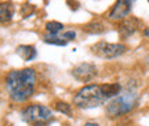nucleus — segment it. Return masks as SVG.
Masks as SVG:
<instances>
[{
  "label": "nucleus",
  "mask_w": 149,
  "mask_h": 126,
  "mask_svg": "<svg viewBox=\"0 0 149 126\" xmlns=\"http://www.w3.org/2000/svg\"><path fill=\"white\" fill-rule=\"evenodd\" d=\"M36 72L32 68L11 71L6 78V90L14 103H24L33 94Z\"/></svg>",
  "instance_id": "nucleus-1"
},
{
  "label": "nucleus",
  "mask_w": 149,
  "mask_h": 126,
  "mask_svg": "<svg viewBox=\"0 0 149 126\" xmlns=\"http://www.w3.org/2000/svg\"><path fill=\"white\" fill-rule=\"evenodd\" d=\"M138 104V94L134 89H127L120 92L113 100L107 105V114L111 118H117L128 114Z\"/></svg>",
  "instance_id": "nucleus-2"
},
{
  "label": "nucleus",
  "mask_w": 149,
  "mask_h": 126,
  "mask_svg": "<svg viewBox=\"0 0 149 126\" xmlns=\"http://www.w3.org/2000/svg\"><path fill=\"white\" fill-rule=\"evenodd\" d=\"M108 99L102 92V84H87L73 96V104L79 108H97L102 105Z\"/></svg>",
  "instance_id": "nucleus-3"
},
{
  "label": "nucleus",
  "mask_w": 149,
  "mask_h": 126,
  "mask_svg": "<svg viewBox=\"0 0 149 126\" xmlns=\"http://www.w3.org/2000/svg\"><path fill=\"white\" fill-rule=\"evenodd\" d=\"M21 118L26 123H47L53 119L51 110L42 104H32L24 108L21 112Z\"/></svg>",
  "instance_id": "nucleus-4"
},
{
  "label": "nucleus",
  "mask_w": 149,
  "mask_h": 126,
  "mask_svg": "<svg viewBox=\"0 0 149 126\" xmlns=\"http://www.w3.org/2000/svg\"><path fill=\"white\" fill-rule=\"evenodd\" d=\"M91 51L94 53L97 57L101 58H117L127 51V46L120 44V43L98 42L94 46H91Z\"/></svg>",
  "instance_id": "nucleus-5"
},
{
  "label": "nucleus",
  "mask_w": 149,
  "mask_h": 126,
  "mask_svg": "<svg viewBox=\"0 0 149 126\" xmlns=\"http://www.w3.org/2000/svg\"><path fill=\"white\" fill-rule=\"evenodd\" d=\"M98 75L97 67L94 64H88V63H83L79 64L77 67H74L72 69V76L79 82H90Z\"/></svg>",
  "instance_id": "nucleus-6"
},
{
  "label": "nucleus",
  "mask_w": 149,
  "mask_h": 126,
  "mask_svg": "<svg viewBox=\"0 0 149 126\" xmlns=\"http://www.w3.org/2000/svg\"><path fill=\"white\" fill-rule=\"evenodd\" d=\"M134 3L135 0H116L115 6L109 13V18L112 21H122L123 18H126L130 14Z\"/></svg>",
  "instance_id": "nucleus-7"
},
{
  "label": "nucleus",
  "mask_w": 149,
  "mask_h": 126,
  "mask_svg": "<svg viewBox=\"0 0 149 126\" xmlns=\"http://www.w3.org/2000/svg\"><path fill=\"white\" fill-rule=\"evenodd\" d=\"M139 24L141 22L134 18V17H126L120 21V25H119V35L122 39H127L131 35H134L135 32L138 31Z\"/></svg>",
  "instance_id": "nucleus-8"
},
{
  "label": "nucleus",
  "mask_w": 149,
  "mask_h": 126,
  "mask_svg": "<svg viewBox=\"0 0 149 126\" xmlns=\"http://www.w3.org/2000/svg\"><path fill=\"white\" fill-rule=\"evenodd\" d=\"M15 13V7L13 3H1L0 4V21L1 24H7L13 20Z\"/></svg>",
  "instance_id": "nucleus-9"
},
{
  "label": "nucleus",
  "mask_w": 149,
  "mask_h": 126,
  "mask_svg": "<svg viewBox=\"0 0 149 126\" xmlns=\"http://www.w3.org/2000/svg\"><path fill=\"white\" fill-rule=\"evenodd\" d=\"M17 54L24 60V61H32L33 58H36V49L29 44H21L17 47Z\"/></svg>",
  "instance_id": "nucleus-10"
},
{
  "label": "nucleus",
  "mask_w": 149,
  "mask_h": 126,
  "mask_svg": "<svg viewBox=\"0 0 149 126\" xmlns=\"http://www.w3.org/2000/svg\"><path fill=\"white\" fill-rule=\"evenodd\" d=\"M102 92L107 97L108 100L109 99H113L116 97L119 93H120V84L119 83H105L102 84Z\"/></svg>",
  "instance_id": "nucleus-11"
},
{
  "label": "nucleus",
  "mask_w": 149,
  "mask_h": 126,
  "mask_svg": "<svg viewBox=\"0 0 149 126\" xmlns=\"http://www.w3.org/2000/svg\"><path fill=\"white\" fill-rule=\"evenodd\" d=\"M44 43H47V44H54V46H66V43L68 40H65L62 36H58V35H50L47 33L46 36H44Z\"/></svg>",
  "instance_id": "nucleus-12"
},
{
  "label": "nucleus",
  "mask_w": 149,
  "mask_h": 126,
  "mask_svg": "<svg viewBox=\"0 0 149 126\" xmlns=\"http://www.w3.org/2000/svg\"><path fill=\"white\" fill-rule=\"evenodd\" d=\"M83 31L87 32V33H95V35H98V33H102V32L105 31V26L102 25L101 22H91V24H88V25L83 26Z\"/></svg>",
  "instance_id": "nucleus-13"
},
{
  "label": "nucleus",
  "mask_w": 149,
  "mask_h": 126,
  "mask_svg": "<svg viewBox=\"0 0 149 126\" xmlns=\"http://www.w3.org/2000/svg\"><path fill=\"white\" fill-rule=\"evenodd\" d=\"M64 31V25L61 22L57 21H51L46 24V32L50 33V35H58L59 32Z\"/></svg>",
  "instance_id": "nucleus-14"
},
{
  "label": "nucleus",
  "mask_w": 149,
  "mask_h": 126,
  "mask_svg": "<svg viewBox=\"0 0 149 126\" xmlns=\"http://www.w3.org/2000/svg\"><path fill=\"white\" fill-rule=\"evenodd\" d=\"M54 108L61 112V114H65V115H70L72 114V110H70V105L64 103V101H57L55 104H54Z\"/></svg>",
  "instance_id": "nucleus-15"
},
{
  "label": "nucleus",
  "mask_w": 149,
  "mask_h": 126,
  "mask_svg": "<svg viewBox=\"0 0 149 126\" xmlns=\"http://www.w3.org/2000/svg\"><path fill=\"white\" fill-rule=\"evenodd\" d=\"M33 11H35V6L33 4H24L22 6V8H21V14L24 18H28L29 15H32L33 14Z\"/></svg>",
  "instance_id": "nucleus-16"
},
{
  "label": "nucleus",
  "mask_w": 149,
  "mask_h": 126,
  "mask_svg": "<svg viewBox=\"0 0 149 126\" xmlns=\"http://www.w3.org/2000/svg\"><path fill=\"white\" fill-rule=\"evenodd\" d=\"M62 37H64L65 40H73L74 37H76V32L74 31H66L62 33Z\"/></svg>",
  "instance_id": "nucleus-17"
},
{
  "label": "nucleus",
  "mask_w": 149,
  "mask_h": 126,
  "mask_svg": "<svg viewBox=\"0 0 149 126\" xmlns=\"http://www.w3.org/2000/svg\"><path fill=\"white\" fill-rule=\"evenodd\" d=\"M66 3H68V4H70L69 6L70 10H77V8H79V3H77V1H74V0H68Z\"/></svg>",
  "instance_id": "nucleus-18"
},
{
  "label": "nucleus",
  "mask_w": 149,
  "mask_h": 126,
  "mask_svg": "<svg viewBox=\"0 0 149 126\" xmlns=\"http://www.w3.org/2000/svg\"><path fill=\"white\" fill-rule=\"evenodd\" d=\"M84 126H98V123H94V122H86Z\"/></svg>",
  "instance_id": "nucleus-19"
},
{
  "label": "nucleus",
  "mask_w": 149,
  "mask_h": 126,
  "mask_svg": "<svg viewBox=\"0 0 149 126\" xmlns=\"http://www.w3.org/2000/svg\"><path fill=\"white\" fill-rule=\"evenodd\" d=\"M144 35H145V36H146V37H149V26H148V28H145Z\"/></svg>",
  "instance_id": "nucleus-20"
},
{
  "label": "nucleus",
  "mask_w": 149,
  "mask_h": 126,
  "mask_svg": "<svg viewBox=\"0 0 149 126\" xmlns=\"http://www.w3.org/2000/svg\"><path fill=\"white\" fill-rule=\"evenodd\" d=\"M32 126H44V123H33Z\"/></svg>",
  "instance_id": "nucleus-21"
},
{
  "label": "nucleus",
  "mask_w": 149,
  "mask_h": 126,
  "mask_svg": "<svg viewBox=\"0 0 149 126\" xmlns=\"http://www.w3.org/2000/svg\"><path fill=\"white\" fill-rule=\"evenodd\" d=\"M145 61H146V64L149 65V56H146V58H145Z\"/></svg>",
  "instance_id": "nucleus-22"
},
{
  "label": "nucleus",
  "mask_w": 149,
  "mask_h": 126,
  "mask_svg": "<svg viewBox=\"0 0 149 126\" xmlns=\"http://www.w3.org/2000/svg\"><path fill=\"white\" fill-rule=\"evenodd\" d=\"M148 1H149V0H148Z\"/></svg>",
  "instance_id": "nucleus-23"
}]
</instances>
